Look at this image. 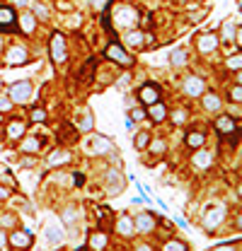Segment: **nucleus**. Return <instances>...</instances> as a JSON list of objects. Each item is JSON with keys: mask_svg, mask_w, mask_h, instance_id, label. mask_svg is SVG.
<instances>
[{"mask_svg": "<svg viewBox=\"0 0 242 251\" xmlns=\"http://www.w3.org/2000/svg\"><path fill=\"white\" fill-rule=\"evenodd\" d=\"M240 65H242L240 54H235V56H230V58H228V68H230V70H240Z\"/></svg>", "mask_w": 242, "mask_h": 251, "instance_id": "nucleus-38", "label": "nucleus"}, {"mask_svg": "<svg viewBox=\"0 0 242 251\" xmlns=\"http://www.w3.org/2000/svg\"><path fill=\"white\" fill-rule=\"evenodd\" d=\"M158 220H160V217H155L153 213H143V215L136 217V225H133V227L141 230V232H150V230H155Z\"/></svg>", "mask_w": 242, "mask_h": 251, "instance_id": "nucleus-11", "label": "nucleus"}, {"mask_svg": "<svg viewBox=\"0 0 242 251\" xmlns=\"http://www.w3.org/2000/svg\"><path fill=\"white\" fill-rule=\"evenodd\" d=\"M201 97H203V109H206V111H221L223 104H221V97H218V94H213V92L206 94V92H203Z\"/></svg>", "mask_w": 242, "mask_h": 251, "instance_id": "nucleus-18", "label": "nucleus"}, {"mask_svg": "<svg viewBox=\"0 0 242 251\" xmlns=\"http://www.w3.org/2000/svg\"><path fill=\"white\" fill-rule=\"evenodd\" d=\"M191 162H194L196 167L206 169V167H208V164L213 162V155H211V152H203V150H201V152H196V155H194V160H191Z\"/></svg>", "mask_w": 242, "mask_h": 251, "instance_id": "nucleus-27", "label": "nucleus"}, {"mask_svg": "<svg viewBox=\"0 0 242 251\" xmlns=\"http://www.w3.org/2000/svg\"><path fill=\"white\" fill-rule=\"evenodd\" d=\"M131 121H143L145 119V111L143 109H131V116H128Z\"/></svg>", "mask_w": 242, "mask_h": 251, "instance_id": "nucleus-42", "label": "nucleus"}, {"mask_svg": "<svg viewBox=\"0 0 242 251\" xmlns=\"http://www.w3.org/2000/svg\"><path fill=\"white\" fill-rule=\"evenodd\" d=\"M60 138H63L65 143H73V140H78V130H75V128H70V126L65 124L63 128H60Z\"/></svg>", "mask_w": 242, "mask_h": 251, "instance_id": "nucleus-30", "label": "nucleus"}, {"mask_svg": "<svg viewBox=\"0 0 242 251\" xmlns=\"http://www.w3.org/2000/svg\"><path fill=\"white\" fill-rule=\"evenodd\" d=\"M114 227H117V232L123 234V237H128V234H133V232H136V227H133V222H131L128 217H119V220L114 222Z\"/></svg>", "mask_w": 242, "mask_h": 251, "instance_id": "nucleus-23", "label": "nucleus"}, {"mask_svg": "<svg viewBox=\"0 0 242 251\" xmlns=\"http://www.w3.org/2000/svg\"><path fill=\"white\" fill-rule=\"evenodd\" d=\"M184 92H186L189 97H201V94L206 92V82H203L201 77H196V75H189V77L184 80Z\"/></svg>", "mask_w": 242, "mask_h": 251, "instance_id": "nucleus-6", "label": "nucleus"}, {"mask_svg": "<svg viewBox=\"0 0 242 251\" xmlns=\"http://www.w3.org/2000/svg\"><path fill=\"white\" fill-rule=\"evenodd\" d=\"M0 138H2V128H0Z\"/></svg>", "mask_w": 242, "mask_h": 251, "instance_id": "nucleus-54", "label": "nucleus"}, {"mask_svg": "<svg viewBox=\"0 0 242 251\" xmlns=\"http://www.w3.org/2000/svg\"><path fill=\"white\" fill-rule=\"evenodd\" d=\"M126 186V181H123V174L117 172V169H109L107 172V191L114 196V193H121Z\"/></svg>", "mask_w": 242, "mask_h": 251, "instance_id": "nucleus-8", "label": "nucleus"}, {"mask_svg": "<svg viewBox=\"0 0 242 251\" xmlns=\"http://www.w3.org/2000/svg\"><path fill=\"white\" fill-rule=\"evenodd\" d=\"M148 143H150V133H148V130H141V133L136 135V140H133L136 150H145V147H148Z\"/></svg>", "mask_w": 242, "mask_h": 251, "instance_id": "nucleus-28", "label": "nucleus"}, {"mask_svg": "<svg viewBox=\"0 0 242 251\" xmlns=\"http://www.w3.org/2000/svg\"><path fill=\"white\" fill-rule=\"evenodd\" d=\"M73 184H75V186H82V184H85V174L75 172V174H73Z\"/></svg>", "mask_w": 242, "mask_h": 251, "instance_id": "nucleus-43", "label": "nucleus"}, {"mask_svg": "<svg viewBox=\"0 0 242 251\" xmlns=\"http://www.w3.org/2000/svg\"><path fill=\"white\" fill-rule=\"evenodd\" d=\"M87 247L92 251H102L107 247V234H104V230H100V232H92L90 234V239H87Z\"/></svg>", "mask_w": 242, "mask_h": 251, "instance_id": "nucleus-16", "label": "nucleus"}, {"mask_svg": "<svg viewBox=\"0 0 242 251\" xmlns=\"http://www.w3.org/2000/svg\"><path fill=\"white\" fill-rule=\"evenodd\" d=\"M10 109H12V99L10 97H0V114H5Z\"/></svg>", "mask_w": 242, "mask_h": 251, "instance_id": "nucleus-41", "label": "nucleus"}, {"mask_svg": "<svg viewBox=\"0 0 242 251\" xmlns=\"http://www.w3.org/2000/svg\"><path fill=\"white\" fill-rule=\"evenodd\" d=\"M7 244H12V249H17V251H27L32 244H34V239H32L29 232H24V230H15V232L7 237Z\"/></svg>", "mask_w": 242, "mask_h": 251, "instance_id": "nucleus-4", "label": "nucleus"}, {"mask_svg": "<svg viewBox=\"0 0 242 251\" xmlns=\"http://www.w3.org/2000/svg\"><path fill=\"white\" fill-rule=\"evenodd\" d=\"M136 19H138V12L133 10V7H128V5H119L117 10H114V22H117V27H133L136 24Z\"/></svg>", "mask_w": 242, "mask_h": 251, "instance_id": "nucleus-3", "label": "nucleus"}, {"mask_svg": "<svg viewBox=\"0 0 242 251\" xmlns=\"http://www.w3.org/2000/svg\"><path fill=\"white\" fill-rule=\"evenodd\" d=\"M44 237H46V242H49V244H60V242L65 239V237H63V232H60L56 225H46Z\"/></svg>", "mask_w": 242, "mask_h": 251, "instance_id": "nucleus-20", "label": "nucleus"}, {"mask_svg": "<svg viewBox=\"0 0 242 251\" xmlns=\"http://www.w3.org/2000/svg\"><path fill=\"white\" fill-rule=\"evenodd\" d=\"M213 251H235V249H233V247H228V244H223V247H216Z\"/></svg>", "mask_w": 242, "mask_h": 251, "instance_id": "nucleus-49", "label": "nucleus"}, {"mask_svg": "<svg viewBox=\"0 0 242 251\" xmlns=\"http://www.w3.org/2000/svg\"><path fill=\"white\" fill-rule=\"evenodd\" d=\"M170 63H172V65H184V63H186V51H184V49H175V51L170 54Z\"/></svg>", "mask_w": 242, "mask_h": 251, "instance_id": "nucleus-29", "label": "nucleus"}, {"mask_svg": "<svg viewBox=\"0 0 242 251\" xmlns=\"http://www.w3.org/2000/svg\"><path fill=\"white\" fill-rule=\"evenodd\" d=\"M238 128L240 126H238V121H233V116H221L216 121V130L223 133V135H233V130H238Z\"/></svg>", "mask_w": 242, "mask_h": 251, "instance_id": "nucleus-13", "label": "nucleus"}, {"mask_svg": "<svg viewBox=\"0 0 242 251\" xmlns=\"http://www.w3.org/2000/svg\"><path fill=\"white\" fill-rule=\"evenodd\" d=\"M34 164H37V160H34L32 155H27V157H22V160H20V167H24V169H32Z\"/></svg>", "mask_w": 242, "mask_h": 251, "instance_id": "nucleus-40", "label": "nucleus"}, {"mask_svg": "<svg viewBox=\"0 0 242 251\" xmlns=\"http://www.w3.org/2000/svg\"><path fill=\"white\" fill-rule=\"evenodd\" d=\"M12 222H15V217H12V215H2V217H0V227H10Z\"/></svg>", "mask_w": 242, "mask_h": 251, "instance_id": "nucleus-44", "label": "nucleus"}, {"mask_svg": "<svg viewBox=\"0 0 242 251\" xmlns=\"http://www.w3.org/2000/svg\"><path fill=\"white\" fill-rule=\"evenodd\" d=\"M90 128H92V116H90V114H85V119H82L80 124H75V130H78V133H87Z\"/></svg>", "mask_w": 242, "mask_h": 251, "instance_id": "nucleus-35", "label": "nucleus"}, {"mask_svg": "<svg viewBox=\"0 0 242 251\" xmlns=\"http://www.w3.org/2000/svg\"><path fill=\"white\" fill-rule=\"evenodd\" d=\"M172 119H175L177 124H182V121L186 119V111H177V114H172Z\"/></svg>", "mask_w": 242, "mask_h": 251, "instance_id": "nucleus-47", "label": "nucleus"}, {"mask_svg": "<svg viewBox=\"0 0 242 251\" xmlns=\"http://www.w3.org/2000/svg\"><path fill=\"white\" fill-rule=\"evenodd\" d=\"M203 140H206V138H203L201 130H191V133H186V145H189V147H196V150H199V147L203 145Z\"/></svg>", "mask_w": 242, "mask_h": 251, "instance_id": "nucleus-26", "label": "nucleus"}, {"mask_svg": "<svg viewBox=\"0 0 242 251\" xmlns=\"http://www.w3.org/2000/svg\"><path fill=\"white\" fill-rule=\"evenodd\" d=\"M126 82H128V75H123V77L119 80V87H126Z\"/></svg>", "mask_w": 242, "mask_h": 251, "instance_id": "nucleus-52", "label": "nucleus"}, {"mask_svg": "<svg viewBox=\"0 0 242 251\" xmlns=\"http://www.w3.org/2000/svg\"><path fill=\"white\" fill-rule=\"evenodd\" d=\"M223 32H225V36L230 39V36H233V32H235V27H233V22H225V24H223Z\"/></svg>", "mask_w": 242, "mask_h": 251, "instance_id": "nucleus-46", "label": "nucleus"}, {"mask_svg": "<svg viewBox=\"0 0 242 251\" xmlns=\"http://www.w3.org/2000/svg\"><path fill=\"white\" fill-rule=\"evenodd\" d=\"M230 99H233L235 104H240V102H242V87H240V85H235V87L230 90Z\"/></svg>", "mask_w": 242, "mask_h": 251, "instance_id": "nucleus-39", "label": "nucleus"}, {"mask_svg": "<svg viewBox=\"0 0 242 251\" xmlns=\"http://www.w3.org/2000/svg\"><path fill=\"white\" fill-rule=\"evenodd\" d=\"M7 196H10V191H7V188H2V186H0V198H7Z\"/></svg>", "mask_w": 242, "mask_h": 251, "instance_id": "nucleus-51", "label": "nucleus"}, {"mask_svg": "<svg viewBox=\"0 0 242 251\" xmlns=\"http://www.w3.org/2000/svg\"><path fill=\"white\" fill-rule=\"evenodd\" d=\"M29 119H32V124H44L46 121V111L44 109H32V114H29Z\"/></svg>", "mask_w": 242, "mask_h": 251, "instance_id": "nucleus-34", "label": "nucleus"}, {"mask_svg": "<svg viewBox=\"0 0 242 251\" xmlns=\"http://www.w3.org/2000/svg\"><path fill=\"white\" fill-rule=\"evenodd\" d=\"M32 15H34V17H39V19H46V17H49V10H46V5H39V2H37Z\"/></svg>", "mask_w": 242, "mask_h": 251, "instance_id": "nucleus-37", "label": "nucleus"}, {"mask_svg": "<svg viewBox=\"0 0 242 251\" xmlns=\"http://www.w3.org/2000/svg\"><path fill=\"white\" fill-rule=\"evenodd\" d=\"M138 99L148 107V104H155V102H160V90H158V85H153V82H148V85H143L141 90H138Z\"/></svg>", "mask_w": 242, "mask_h": 251, "instance_id": "nucleus-7", "label": "nucleus"}, {"mask_svg": "<svg viewBox=\"0 0 242 251\" xmlns=\"http://www.w3.org/2000/svg\"><path fill=\"white\" fill-rule=\"evenodd\" d=\"M32 0H15V5H20V7H24V5H29Z\"/></svg>", "mask_w": 242, "mask_h": 251, "instance_id": "nucleus-50", "label": "nucleus"}, {"mask_svg": "<svg viewBox=\"0 0 242 251\" xmlns=\"http://www.w3.org/2000/svg\"><path fill=\"white\" fill-rule=\"evenodd\" d=\"M138 251H150V247H141V249Z\"/></svg>", "mask_w": 242, "mask_h": 251, "instance_id": "nucleus-53", "label": "nucleus"}, {"mask_svg": "<svg viewBox=\"0 0 242 251\" xmlns=\"http://www.w3.org/2000/svg\"><path fill=\"white\" fill-rule=\"evenodd\" d=\"M126 44L128 46H141L143 44V34L141 32H128L126 34Z\"/></svg>", "mask_w": 242, "mask_h": 251, "instance_id": "nucleus-33", "label": "nucleus"}, {"mask_svg": "<svg viewBox=\"0 0 242 251\" xmlns=\"http://www.w3.org/2000/svg\"><path fill=\"white\" fill-rule=\"evenodd\" d=\"M109 2H112V0H92V5H95L97 10H107V7H109Z\"/></svg>", "mask_w": 242, "mask_h": 251, "instance_id": "nucleus-45", "label": "nucleus"}, {"mask_svg": "<svg viewBox=\"0 0 242 251\" xmlns=\"http://www.w3.org/2000/svg\"><path fill=\"white\" fill-rule=\"evenodd\" d=\"M223 217H225V208H223V205H216L213 210H208V215H206V220H203L206 230H216V227L223 222Z\"/></svg>", "mask_w": 242, "mask_h": 251, "instance_id": "nucleus-10", "label": "nucleus"}, {"mask_svg": "<svg viewBox=\"0 0 242 251\" xmlns=\"http://www.w3.org/2000/svg\"><path fill=\"white\" fill-rule=\"evenodd\" d=\"M162 251H186V244L180 239H170V242H165Z\"/></svg>", "mask_w": 242, "mask_h": 251, "instance_id": "nucleus-32", "label": "nucleus"}, {"mask_svg": "<svg viewBox=\"0 0 242 251\" xmlns=\"http://www.w3.org/2000/svg\"><path fill=\"white\" fill-rule=\"evenodd\" d=\"M60 220H63V225H65V227H73V225H75V220H78V208H75V205L65 208V210L60 213Z\"/></svg>", "mask_w": 242, "mask_h": 251, "instance_id": "nucleus-25", "label": "nucleus"}, {"mask_svg": "<svg viewBox=\"0 0 242 251\" xmlns=\"http://www.w3.org/2000/svg\"><path fill=\"white\" fill-rule=\"evenodd\" d=\"M90 147H92V152L104 155V152H109V150H112V143H109V138H107V135H95V138L90 140Z\"/></svg>", "mask_w": 242, "mask_h": 251, "instance_id": "nucleus-15", "label": "nucleus"}, {"mask_svg": "<svg viewBox=\"0 0 242 251\" xmlns=\"http://www.w3.org/2000/svg\"><path fill=\"white\" fill-rule=\"evenodd\" d=\"M49 49H51V61L56 63V65L65 63V58H68V54H65V36H63L60 32H56V34L51 36Z\"/></svg>", "mask_w": 242, "mask_h": 251, "instance_id": "nucleus-2", "label": "nucleus"}, {"mask_svg": "<svg viewBox=\"0 0 242 251\" xmlns=\"http://www.w3.org/2000/svg\"><path fill=\"white\" fill-rule=\"evenodd\" d=\"M65 162H70V152L68 150H54L51 155H49V167H60V164H65Z\"/></svg>", "mask_w": 242, "mask_h": 251, "instance_id": "nucleus-17", "label": "nucleus"}, {"mask_svg": "<svg viewBox=\"0 0 242 251\" xmlns=\"http://www.w3.org/2000/svg\"><path fill=\"white\" fill-rule=\"evenodd\" d=\"M15 22H17L15 10L2 5L0 7V32H15Z\"/></svg>", "mask_w": 242, "mask_h": 251, "instance_id": "nucleus-9", "label": "nucleus"}, {"mask_svg": "<svg viewBox=\"0 0 242 251\" xmlns=\"http://www.w3.org/2000/svg\"><path fill=\"white\" fill-rule=\"evenodd\" d=\"M92 70H95V58H90V61L85 63V68H82V72H80V82H90Z\"/></svg>", "mask_w": 242, "mask_h": 251, "instance_id": "nucleus-31", "label": "nucleus"}, {"mask_svg": "<svg viewBox=\"0 0 242 251\" xmlns=\"http://www.w3.org/2000/svg\"><path fill=\"white\" fill-rule=\"evenodd\" d=\"M20 24H22V32H24V34H32L34 27H37V17H34L32 12H24V15H20Z\"/></svg>", "mask_w": 242, "mask_h": 251, "instance_id": "nucleus-22", "label": "nucleus"}, {"mask_svg": "<svg viewBox=\"0 0 242 251\" xmlns=\"http://www.w3.org/2000/svg\"><path fill=\"white\" fill-rule=\"evenodd\" d=\"M7 63L10 65H17V63H27V51L22 46H12L10 54H7Z\"/></svg>", "mask_w": 242, "mask_h": 251, "instance_id": "nucleus-21", "label": "nucleus"}, {"mask_svg": "<svg viewBox=\"0 0 242 251\" xmlns=\"http://www.w3.org/2000/svg\"><path fill=\"white\" fill-rule=\"evenodd\" d=\"M145 116H150L155 124H162V121H165V116H167V109H165V104L155 102V104H148V111H145Z\"/></svg>", "mask_w": 242, "mask_h": 251, "instance_id": "nucleus-14", "label": "nucleus"}, {"mask_svg": "<svg viewBox=\"0 0 242 251\" xmlns=\"http://www.w3.org/2000/svg\"><path fill=\"white\" fill-rule=\"evenodd\" d=\"M148 145H150V152H153V155H162V152H165V143H162V140H150Z\"/></svg>", "mask_w": 242, "mask_h": 251, "instance_id": "nucleus-36", "label": "nucleus"}, {"mask_svg": "<svg viewBox=\"0 0 242 251\" xmlns=\"http://www.w3.org/2000/svg\"><path fill=\"white\" fill-rule=\"evenodd\" d=\"M7 247V237H5V232L0 230V249H5Z\"/></svg>", "mask_w": 242, "mask_h": 251, "instance_id": "nucleus-48", "label": "nucleus"}, {"mask_svg": "<svg viewBox=\"0 0 242 251\" xmlns=\"http://www.w3.org/2000/svg\"><path fill=\"white\" fill-rule=\"evenodd\" d=\"M199 51L201 54H211V51H216L218 49V36L216 34H203V36H199Z\"/></svg>", "mask_w": 242, "mask_h": 251, "instance_id": "nucleus-12", "label": "nucleus"}, {"mask_svg": "<svg viewBox=\"0 0 242 251\" xmlns=\"http://www.w3.org/2000/svg\"><path fill=\"white\" fill-rule=\"evenodd\" d=\"M0 124H2V114H0Z\"/></svg>", "mask_w": 242, "mask_h": 251, "instance_id": "nucleus-55", "label": "nucleus"}, {"mask_svg": "<svg viewBox=\"0 0 242 251\" xmlns=\"http://www.w3.org/2000/svg\"><path fill=\"white\" fill-rule=\"evenodd\" d=\"M32 97V82L29 80H20L10 87V99L12 104H24L27 99Z\"/></svg>", "mask_w": 242, "mask_h": 251, "instance_id": "nucleus-1", "label": "nucleus"}, {"mask_svg": "<svg viewBox=\"0 0 242 251\" xmlns=\"http://www.w3.org/2000/svg\"><path fill=\"white\" fill-rule=\"evenodd\" d=\"M20 150L27 152V155H37V152L41 150V140H37V138H24V140L20 143Z\"/></svg>", "mask_w": 242, "mask_h": 251, "instance_id": "nucleus-19", "label": "nucleus"}, {"mask_svg": "<svg viewBox=\"0 0 242 251\" xmlns=\"http://www.w3.org/2000/svg\"><path fill=\"white\" fill-rule=\"evenodd\" d=\"M104 56H107L109 61H117V63H119V65H123V68H128V65L133 63V61H131V56H128V54L123 51V46H119L117 41H112V44L107 46V51H104Z\"/></svg>", "mask_w": 242, "mask_h": 251, "instance_id": "nucleus-5", "label": "nucleus"}, {"mask_svg": "<svg viewBox=\"0 0 242 251\" xmlns=\"http://www.w3.org/2000/svg\"><path fill=\"white\" fill-rule=\"evenodd\" d=\"M24 130H27V126L22 124V121H10V124H7V135H10L12 140L22 138V135H24Z\"/></svg>", "mask_w": 242, "mask_h": 251, "instance_id": "nucleus-24", "label": "nucleus"}]
</instances>
